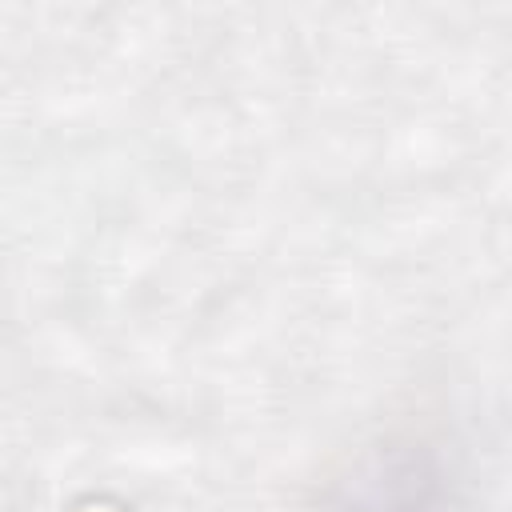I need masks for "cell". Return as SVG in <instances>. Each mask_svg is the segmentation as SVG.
<instances>
[{
    "instance_id": "6da1fadb",
    "label": "cell",
    "mask_w": 512,
    "mask_h": 512,
    "mask_svg": "<svg viewBox=\"0 0 512 512\" xmlns=\"http://www.w3.org/2000/svg\"><path fill=\"white\" fill-rule=\"evenodd\" d=\"M444 468L424 444H384L336 484L328 512H440Z\"/></svg>"
}]
</instances>
